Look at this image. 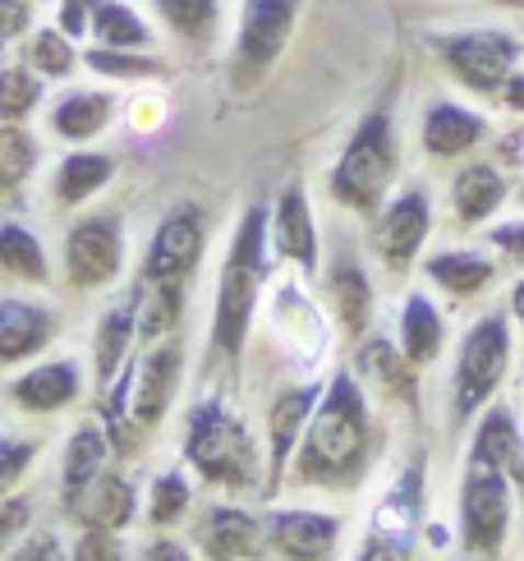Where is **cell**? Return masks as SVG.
I'll return each instance as SVG.
<instances>
[{
    "label": "cell",
    "instance_id": "obj_1",
    "mask_svg": "<svg viewBox=\"0 0 524 561\" xmlns=\"http://www.w3.org/2000/svg\"><path fill=\"white\" fill-rule=\"evenodd\" d=\"M377 460V424L368 414V396L350 368H337L314 405V419L299 437L291 460V479L299 488H327V493H354L368 465Z\"/></svg>",
    "mask_w": 524,
    "mask_h": 561
},
{
    "label": "cell",
    "instance_id": "obj_2",
    "mask_svg": "<svg viewBox=\"0 0 524 561\" xmlns=\"http://www.w3.org/2000/svg\"><path fill=\"white\" fill-rule=\"evenodd\" d=\"M207 253V213L198 203L166 207L157 221L148 253H143V309H138V336L161 341L171 336L184 318V295L194 280L198 263Z\"/></svg>",
    "mask_w": 524,
    "mask_h": 561
},
{
    "label": "cell",
    "instance_id": "obj_3",
    "mask_svg": "<svg viewBox=\"0 0 524 561\" xmlns=\"http://www.w3.org/2000/svg\"><path fill=\"white\" fill-rule=\"evenodd\" d=\"M267 207L249 203L240 226H235V240L226 249V263L217 276V304H212V355L226 359L230 368L244 359V345L253 332L258 304H262V286L272 276V236H267Z\"/></svg>",
    "mask_w": 524,
    "mask_h": 561
},
{
    "label": "cell",
    "instance_id": "obj_4",
    "mask_svg": "<svg viewBox=\"0 0 524 561\" xmlns=\"http://www.w3.org/2000/svg\"><path fill=\"white\" fill-rule=\"evenodd\" d=\"M400 171V148H396V125L387 106H373L360 115V125L350 129L337 167L327 175L331 203H341L354 217H373L377 207L391 198V184Z\"/></svg>",
    "mask_w": 524,
    "mask_h": 561
},
{
    "label": "cell",
    "instance_id": "obj_5",
    "mask_svg": "<svg viewBox=\"0 0 524 561\" xmlns=\"http://www.w3.org/2000/svg\"><path fill=\"white\" fill-rule=\"evenodd\" d=\"M180 451L194 465V474H203L207 483L230 488V493L258 488V447H253L249 428L240 424V414H235L221 396H203V401L189 410Z\"/></svg>",
    "mask_w": 524,
    "mask_h": 561
},
{
    "label": "cell",
    "instance_id": "obj_6",
    "mask_svg": "<svg viewBox=\"0 0 524 561\" xmlns=\"http://www.w3.org/2000/svg\"><path fill=\"white\" fill-rule=\"evenodd\" d=\"M511 368V322L506 313H483L479 322H469V332L460 336L456 368H451V424L465 428L469 419H479L483 405L497 396Z\"/></svg>",
    "mask_w": 524,
    "mask_h": 561
},
{
    "label": "cell",
    "instance_id": "obj_7",
    "mask_svg": "<svg viewBox=\"0 0 524 561\" xmlns=\"http://www.w3.org/2000/svg\"><path fill=\"white\" fill-rule=\"evenodd\" d=\"M511 479L488 456H465L460 474V548L469 557H497L511 534Z\"/></svg>",
    "mask_w": 524,
    "mask_h": 561
},
{
    "label": "cell",
    "instance_id": "obj_8",
    "mask_svg": "<svg viewBox=\"0 0 524 561\" xmlns=\"http://www.w3.org/2000/svg\"><path fill=\"white\" fill-rule=\"evenodd\" d=\"M433 51L465 92H474V98H497L502 83L515 75L524 42L506 28H460V33H437Z\"/></svg>",
    "mask_w": 524,
    "mask_h": 561
},
{
    "label": "cell",
    "instance_id": "obj_9",
    "mask_svg": "<svg viewBox=\"0 0 524 561\" xmlns=\"http://www.w3.org/2000/svg\"><path fill=\"white\" fill-rule=\"evenodd\" d=\"M304 0H244L240 5V33H235L230 51V88L249 92L272 75V65L281 60L285 42H291L299 23Z\"/></svg>",
    "mask_w": 524,
    "mask_h": 561
},
{
    "label": "cell",
    "instance_id": "obj_10",
    "mask_svg": "<svg viewBox=\"0 0 524 561\" xmlns=\"http://www.w3.org/2000/svg\"><path fill=\"white\" fill-rule=\"evenodd\" d=\"M419 520H423V456L387 488V497L377 502L373 525H368L354 561H414Z\"/></svg>",
    "mask_w": 524,
    "mask_h": 561
},
{
    "label": "cell",
    "instance_id": "obj_11",
    "mask_svg": "<svg viewBox=\"0 0 524 561\" xmlns=\"http://www.w3.org/2000/svg\"><path fill=\"white\" fill-rule=\"evenodd\" d=\"M65 280L69 290H102L125 267V221L115 213H88L65 230Z\"/></svg>",
    "mask_w": 524,
    "mask_h": 561
},
{
    "label": "cell",
    "instance_id": "obj_12",
    "mask_svg": "<svg viewBox=\"0 0 524 561\" xmlns=\"http://www.w3.org/2000/svg\"><path fill=\"white\" fill-rule=\"evenodd\" d=\"M368 221H373L368 244L377 253V263H383L391 276H400V272H410L419 263V253L428 244V230H433V203H428L423 184H410V190L391 194Z\"/></svg>",
    "mask_w": 524,
    "mask_h": 561
},
{
    "label": "cell",
    "instance_id": "obj_13",
    "mask_svg": "<svg viewBox=\"0 0 524 561\" xmlns=\"http://www.w3.org/2000/svg\"><path fill=\"white\" fill-rule=\"evenodd\" d=\"M318 396H322L318 382H304V387H285L267 405V479H262V497H276L281 483L291 479V460L299 451L308 419H314Z\"/></svg>",
    "mask_w": 524,
    "mask_h": 561
},
{
    "label": "cell",
    "instance_id": "obj_14",
    "mask_svg": "<svg viewBox=\"0 0 524 561\" xmlns=\"http://www.w3.org/2000/svg\"><path fill=\"white\" fill-rule=\"evenodd\" d=\"M262 539L281 561H331L341 543V520L327 511H267L262 516Z\"/></svg>",
    "mask_w": 524,
    "mask_h": 561
},
{
    "label": "cell",
    "instance_id": "obj_15",
    "mask_svg": "<svg viewBox=\"0 0 524 561\" xmlns=\"http://www.w3.org/2000/svg\"><path fill=\"white\" fill-rule=\"evenodd\" d=\"M267 236H272V249L281 253L285 263H295L304 276L318 272V253H322V240H318V221H314V203H308L304 184H285L272 203V217H267Z\"/></svg>",
    "mask_w": 524,
    "mask_h": 561
},
{
    "label": "cell",
    "instance_id": "obj_16",
    "mask_svg": "<svg viewBox=\"0 0 524 561\" xmlns=\"http://www.w3.org/2000/svg\"><path fill=\"white\" fill-rule=\"evenodd\" d=\"M203 561H253L262 557V520L244 506H207L194 525Z\"/></svg>",
    "mask_w": 524,
    "mask_h": 561
},
{
    "label": "cell",
    "instance_id": "obj_17",
    "mask_svg": "<svg viewBox=\"0 0 524 561\" xmlns=\"http://www.w3.org/2000/svg\"><path fill=\"white\" fill-rule=\"evenodd\" d=\"M56 341V313L37 299L5 295L0 299V368H14L23 359L42 355Z\"/></svg>",
    "mask_w": 524,
    "mask_h": 561
},
{
    "label": "cell",
    "instance_id": "obj_18",
    "mask_svg": "<svg viewBox=\"0 0 524 561\" xmlns=\"http://www.w3.org/2000/svg\"><path fill=\"white\" fill-rule=\"evenodd\" d=\"M488 138V121L474 106L460 102H428L423 125H419V144L428 157L437 161H456L465 152H474Z\"/></svg>",
    "mask_w": 524,
    "mask_h": 561
},
{
    "label": "cell",
    "instance_id": "obj_19",
    "mask_svg": "<svg viewBox=\"0 0 524 561\" xmlns=\"http://www.w3.org/2000/svg\"><path fill=\"white\" fill-rule=\"evenodd\" d=\"M79 391H83V373L75 359H46L10 382V401L23 414H60L79 401Z\"/></svg>",
    "mask_w": 524,
    "mask_h": 561
},
{
    "label": "cell",
    "instance_id": "obj_20",
    "mask_svg": "<svg viewBox=\"0 0 524 561\" xmlns=\"http://www.w3.org/2000/svg\"><path fill=\"white\" fill-rule=\"evenodd\" d=\"M69 516H75L83 529L125 534V529L134 525V516H138V493H134V483H129L121 470H111V465H106V470L75 497Z\"/></svg>",
    "mask_w": 524,
    "mask_h": 561
},
{
    "label": "cell",
    "instance_id": "obj_21",
    "mask_svg": "<svg viewBox=\"0 0 524 561\" xmlns=\"http://www.w3.org/2000/svg\"><path fill=\"white\" fill-rule=\"evenodd\" d=\"M138 309H143V280L121 299L111 304L98 322V341H92V364H98V391H106L115 378H121V368L129 359V345L138 336Z\"/></svg>",
    "mask_w": 524,
    "mask_h": 561
},
{
    "label": "cell",
    "instance_id": "obj_22",
    "mask_svg": "<svg viewBox=\"0 0 524 561\" xmlns=\"http://www.w3.org/2000/svg\"><path fill=\"white\" fill-rule=\"evenodd\" d=\"M506 198H511V184L492 161H469L451 180V213H456L460 226H483L488 217L502 213Z\"/></svg>",
    "mask_w": 524,
    "mask_h": 561
},
{
    "label": "cell",
    "instance_id": "obj_23",
    "mask_svg": "<svg viewBox=\"0 0 524 561\" xmlns=\"http://www.w3.org/2000/svg\"><path fill=\"white\" fill-rule=\"evenodd\" d=\"M111 121H115V92L102 88L65 92L52 106V134L65 138V144H92L98 134L111 129Z\"/></svg>",
    "mask_w": 524,
    "mask_h": 561
},
{
    "label": "cell",
    "instance_id": "obj_24",
    "mask_svg": "<svg viewBox=\"0 0 524 561\" xmlns=\"http://www.w3.org/2000/svg\"><path fill=\"white\" fill-rule=\"evenodd\" d=\"M423 276L451 299H474L497 280V263L479 249H442L423 259Z\"/></svg>",
    "mask_w": 524,
    "mask_h": 561
},
{
    "label": "cell",
    "instance_id": "obj_25",
    "mask_svg": "<svg viewBox=\"0 0 524 561\" xmlns=\"http://www.w3.org/2000/svg\"><path fill=\"white\" fill-rule=\"evenodd\" d=\"M396 345H400V355L410 359L414 368L437 364L442 345H446V322H442V313H437V304L428 299L423 290H410V299L400 304Z\"/></svg>",
    "mask_w": 524,
    "mask_h": 561
},
{
    "label": "cell",
    "instance_id": "obj_26",
    "mask_svg": "<svg viewBox=\"0 0 524 561\" xmlns=\"http://www.w3.org/2000/svg\"><path fill=\"white\" fill-rule=\"evenodd\" d=\"M111 456H115V451H111V437H106L102 424H79L75 433H69L65 465H60V506H65V511L75 506V497L106 470Z\"/></svg>",
    "mask_w": 524,
    "mask_h": 561
},
{
    "label": "cell",
    "instance_id": "obj_27",
    "mask_svg": "<svg viewBox=\"0 0 524 561\" xmlns=\"http://www.w3.org/2000/svg\"><path fill=\"white\" fill-rule=\"evenodd\" d=\"M272 327L291 341L304 359H318L322 345H327V327H322V313L314 309V299H308L295 280H285L276 286V299H272Z\"/></svg>",
    "mask_w": 524,
    "mask_h": 561
},
{
    "label": "cell",
    "instance_id": "obj_28",
    "mask_svg": "<svg viewBox=\"0 0 524 561\" xmlns=\"http://www.w3.org/2000/svg\"><path fill=\"white\" fill-rule=\"evenodd\" d=\"M474 456H488L492 465H502L506 479L524 493V437H520V424L511 405H488L479 428H474V442H469Z\"/></svg>",
    "mask_w": 524,
    "mask_h": 561
},
{
    "label": "cell",
    "instance_id": "obj_29",
    "mask_svg": "<svg viewBox=\"0 0 524 561\" xmlns=\"http://www.w3.org/2000/svg\"><path fill=\"white\" fill-rule=\"evenodd\" d=\"M327 295H331V313H337L341 332L345 336H364L368 322H373V286H368V272L354 263L350 253L337 259V267H331Z\"/></svg>",
    "mask_w": 524,
    "mask_h": 561
},
{
    "label": "cell",
    "instance_id": "obj_30",
    "mask_svg": "<svg viewBox=\"0 0 524 561\" xmlns=\"http://www.w3.org/2000/svg\"><path fill=\"white\" fill-rule=\"evenodd\" d=\"M111 180H115L111 152H69L52 175V194L60 207H83L88 198H98Z\"/></svg>",
    "mask_w": 524,
    "mask_h": 561
},
{
    "label": "cell",
    "instance_id": "obj_31",
    "mask_svg": "<svg viewBox=\"0 0 524 561\" xmlns=\"http://www.w3.org/2000/svg\"><path fill=\"white\" fill-rule=\"evenodd\" d=\"M88 33L98 46H115V51H148L152 46V28L138 19L134 5H125V0H92Z\"/></svg>",
    "mask_w": 524,
    "mask_h": 561
},
{
    "label": "cell",
    "instance_id": "obj_32",
    "mask_svg": "<svg viewBox=\"0 0 524 561\" xmlns=\"http://www.w3.org/2000/svg\"><path fill=\"white\" fill-rule=\"evenodd\" d=\"M161 23L171 28L184 46H194V51H203V46L217 42V28H221V0H152Z\"/></svg>",
    "mask_w": 524,
    "mask_h": 561
},
{
    "label": "cell",
    "instance_id": "obj_33",
    "mask_svg": "<svg viewBox=\"0 0 524 561\" xmlns=\"http://www.w3.org/2000/svg\"><path fill=\"white\" fill-rule=\"evenodd\" d=\"M0 272L14 280H29V286H46L52 280V263H46V249L29 226L19 221H0Z\"/></svg>",
    "mask_w": 524,
    "mask_h": 561
},
{
    "label": "cell",
    "instance_id": "obj_34",
    "mask_svg": "<svg viewBox=\"0 0 524 561\" xmlns=\"http://www.w3.org/2000/svg\"><path fill=\"white\" fill-rule=\"evenodd\" d=\"M360 368H364V378H368L373 387L400 396V401H414V364L400 355V345H391V341H383V336L364 341Z\"/></svg>",
    "mask_w": 524,
    "mask_h": 561
},
{
    "label": "cell",
    "instance_id": "obj_35",
    "mask_svg": "<svg viewBox=\"0 0 524 561\" xmlns=\"http://www.w3.org/2000/svg\"><path fill=\"white\" fill-rule=\"evenodd\" d=\"M33 171H37V138L14 121H0V198H19Z\"/></svg>",
    "mask_w": 524,
    "mask_h": 561
},
{
    "label": "cell",
    "instance_id": "obj_36",
    "mask_svg": "<svg viewBox=\"0 0 524 561\" xmlns=\"http://www.w3.org/2000/svg\"><path fill=\"white\" fill-rule=\"evenodd\" d=\"M23 65L37 69L42 79H69L79 65V46L60 28H37V33H29V42H23Z\"/></svg>",
    "mask_w": 524,
    "mask_h": 561
},
{
    "label": "cell",
    "instance_id": "obj_37",
    "mask_svg": "<svg viewBox=\"0 0 524 561\" xmlns=\"http://www.w3.org/2000/svg\"><path fill=\"white\" fill-rule=\"evenodd\" d=\"M42 75L29 65H0V121L23 125L42 102Z\"/></svg>",
    "mask_w": 524,
    "mask_h": 561
},
{
    "label": "cell",
    "instance_id": "obj_38",
    "mask_svg": "<svg viewBox=\"0 0 524 561\" xmlns=\"http://www.w3.org/2000/svg\"><path fill=\"white\" fill-rule=\"evenodd\" d=\"M83 65L92 69V75L121 79V83H138V79L166 75V65L157 56H148V51H115V46H92V51L83 56Z\"/></svg>",
    "mask_w": 524,
    "mask_h": 561
},
{
    "label": "cell",
    "instance_id": "obj_39",
    "mask_svg": "<svg viewBox=\"0 0 524 561\" xmlns=\"http://www.w3.org/2000/svg\"><path fill=\"white\" fill-rule=\"evenodd\" d=\"M189 502H194V488H189V479L180 470H166L148 488V520L157 529H171V525H180L189 516Z\"/></svg>",
    "mask_w": 524,
    "mask_h": 561
},
{
    "label": "cell",
    "instance_id": "obj_40",
    "mask_svg": "<svg viewBox=\"0 0 524 561\" xmlns=\"http://www.w3.org/2000/svg\"><path fill=\"white\" fill-rule=\"evenodd\" d=\"M37 456H42V442H37V437L0 433V497H10L14 488L29 479V470H33Z\"/></svg>",
    "mask_w": 524,
    "mask_h": 561
},
{
    "label": "cell",
    "instance_id": "obj_41",
    "mask_svg": "<svg viewBox=\"0 0 524 561\" xmlns=\"http://www.w3.org/2000/svg\"><path fill=\"white\" fill-rule=\"evenodd\" d=\"M69 561H129L125 557V543H121V534H111V529H83L75 548H69Z\"/></svg>",
    "mask_w": 524,
    "mask_h": 561
},
{
    "label": "cell",
    "instance_id": "obj_42",
    "mask_svg": "<svg viewBox=\"0 0 524 561\" xmlns=\"http://www.w3.org/2000/svg\"><path fill=\"white\" fill-rule=\"evenodd\" d=\"M29 525H33V502L29 497H0V552H5Z\"/></svg>",
    "mask_w": 524,
    "mask_h": 561
},
{
    "label": "cell",
    "instance_id": "obj_43",
    "mask_svg": "<svg viewBox=\"0 0 524 561\" xmlns=\"http://www.w3.org/2000/svg\"><path fill=\"white\" fill-rule=\"evenodd\" d=\"M10 561H69V557H65V548H60V539L52 529H37L10 552Z\"/></svg>",
    "mask_w": 524,
    "mask_h": 561
},
{
    "label": "cell",
    "instance_id": "obj_44",
    "mask_svg": "<svg viewBox=\"0 0 524 561\" xmlns=\"http://www.w3.org/2000/svg\"><path fill=\"white\" fill-rule=\"evenodd\" d=\"M33 33V0H0V42Z\"/></svg>",
    "mask_w": 524,
    "mask_h": 561
},
{
    "label": "cell",
    "instance_id": "obj_45",
    "mask_svg": "<svg viewBox=\"0 0 524 561\" xmlns=\"http://www.w3.org/2000/svg\"><path fill=\"white\" fill-rule=\"evenodd\" d=\"M488 244H492L497 253H506L515 267H524V221H502V226H492V230H488Z\"/></svg>",
    "mask_w": 524,
    "mask_h": 561
},
{
    "label": "cell",
    "instance_id": "obj_46",
    "mask_svg": "<svg viewBox=\"0 0 524 561\" xmlns=\"http://www.w3.org/2000/svg\"><path fill=\"white\" fill-rule=\"evenodd\" d=\"M88 23H92V0H60V23L56 28L65 37H88Z\"/></svg>",
    "mask_w": 524,
    "mask_h": 561
},
{
    "label": "cell",
    "instance_id": "obj_47",
    "mask_svg": "<svg viewBox=\"0 0 524 561\" xmlns=\"http://www.w3.org/2000/svg\"><path fill=\"white\" fill-rule=\"evenodd\" d=\"M134 561H194V552H189L180 539H171V534H161V539H148V543H143Z\"/></svg>",
    "mask_w": 524,
    "mask_h": 561
},
{
    "label": "cell",
    "instance_id": "obj_48",
    "mask_svg": "<svg viewBox=\"0 0 524 561\" xmlns=\"http://www.w3.org/2000/svg\"><path fill=\"white\" fill-rule=\"evenodd\" d=\"M497 102H502L506 111H515V115H524V69L515 65V75L502 83V92H497Z\"/></svg>",
    "mask_w": 524,
    "mask_h": 561
},
{
    "label": "cell",
    "instance_id": "obj_49",
    "mask_svg": "<svg viewBox=\"0 0 524 561\" xmlns=\"http://www.w3.org/2000/svg\"><path fill=\"white\" fill-rule=\"evenodd\" d=\"M511 318L524 327V276L515 280V286H511Z\"/></svg>",
    "mask_w": 524,
    "mask_h": 561
},
{
    "label": "cell",
    "instance_id": "obj_50",
    "mask_svg": "<svg viewBox=\"0 0 524 561\" xmlns=\"http://www.w3.org/2000/svg\"><path fill=\"white\" fill-rule=\"evenodd\" d=\"M479 5H506V10H520L524 0H479Z\"/></svg>",
    "mask_w": 524,
    "mask_h": 561
},
{
    "label": "cell",
    "instance_id": "obj_51",
    "mask_svg": "<svg viewBox=\"0 0 524 561\" xmlns=\"http://www.w3.org/2000/svg\"><path fill=\"white\" fill-rule=\"evenodd\" d=\"M0 65H5V42H0Z\"/></svg>",
    "mask_w": 524,
    "mask_h": 561
}]
</instances>
